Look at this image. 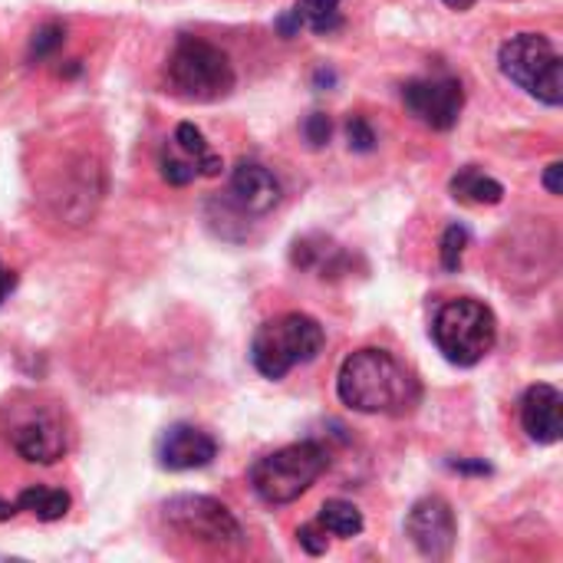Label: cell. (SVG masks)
Returning a JSON list of instances; mask_svg holds the SVG:
<instances>
[{
  "instance_id": "1",
  "label": "cell",
  "mask_w": 563,
  "mask_h": 563,
  "mask_svg": "<svg viewBox=\"0 0 563 563\" xmlns=\"http://www.w3.org/2000/svg\"><path fill=\"white\" fill-rule=\"evenodd\" d=\"M343 406L366 416H406L422 402V383L389 350H356L336 376Z\"/></svg>"
},
{
  "instance_id": "2",
  "label": "cell",
  "mask_w": 563,
  "mask_h": 563,
  "mask_svg": "<svg viewBox=\"0 0 563 563\" xmlns=\"http://www.w3.org/2000/svg\"><path fill=\"white\" fill-rule=\"evenodd\" d=\"M165 86L181 102H218L234 89V66L214 43L181 36L165 63Z\"/></svg>"
},
{
  "instance_id": "3",
  "label": "cell",
  "mask_w": 563,
  "mask_h": 563,
  "mask_svg": "<svg viewBox=\"0 0 563 563\" xmlns=\"http://www.w3.org/2000/svg\"><path fill=\"white\" fill-rule=\"evenodd\" d=\"M327 333L307 313H284L267 320L251 340V363L267 379H284L290 369L313 363L323 353Z\"/></svg>"
},
{
  "instance_id": "4",
  "label": "cell",
  "mask_w": 563,
  "mask_h": 563,
  "mask_svg": "<svg viewBox=\"0 0 563 563\" xmlns=\"http://www.w3.org/2000/svg\"><path fill=\"white\" fill-rule=\"evenodd\" d=\"M432 340L439 353L462 369L478 366L498 343V320L492 307L475 297H459L439 307L432 320Z\"/></svg>"
},
{
  "instance_id": "5",
  "label": "cell",
  "mask_w": 563,
  "mask_h": 563,
  "mask_svg": "<svg viewBox=\"0 0 563 563\" xmlns=\"http://www.w3.org/2000/svg\"><path fill=\"white\" fill-rule=\"evenodd\" d=\"M330 455L320 442H297L277 449L251 465V485L267 505H290L313 488V482L327 472Z\"/></svg>"
},
{
  "instance_id": "6",
  "label": "cell",
  "mask_w": 563,
  "mask_h": 563,
  "mask_svg": "<svg viewBox=\"0 0 563 563\" xmlns=\"http://www.w3.org/2000/svg\"><path fill=\"white\" fill-rule=\"evenodd\" d=\"M501 73L544 106L563 102V59L558 46L541 33H518L501 43Z\"/></svg>"
},
{
  "instance_id": "7",
  "label": "cell",
  "mask_w": 563,
  "mask_h": 563,
  "mask_svg": "<svg viewBox=\"0 0 563 563\" xmlns=\"http://www.w3.org/2000/svg\"><path fill=\"white\" fill-rule=\"evenodd\" d=\"M168 528H175L178 534L191 538V541H201V544H211V548H234L241 544V525L238 518L214 498H205V495H178V498H168L165 508H162Z\"/></svg>"
},
{
  "instance_id": "8",
  "label": "cell",
  "mask_w": 563,
  "mask_h": 563,
  "mask_svg": "<svg viewBox=\"0 0 563 563\" xmlns=\"http://www.w3.org/2000/svg\"><path fill=\"white\" fill-rule=\"evenodd\" d=\"M7 439L23 462L53 465L66 455V426L53 406H16Z\"/></svg>"
},
{
  "instance_id": "9",
  "label": "cell",
  "mask_w": 563,
  "mask_h": 563,
  "mask_svg": "<svg viewBox=\"0 0 563 563\" xmlns=\"http://www.w3.org/2000/svg\"><path fill=\"white\" fill-rule=\"evenodd\" d=\"M402 102L406 109L429 129L449 132L465 106V89L452 76H429V79H412L402 86Z\"/></svg>"
},
{
  "instance_id": "10",
  "label": "cell",
  "mask_w": 563,
  "mask_h": 563,
  "mask_svg": "<svg viewBox=\"0 0 563 563\" xmlns=\"http://www.w3.org/2000/svg\"><path fill=\"white\" fill-rule=\"evenodd\" d=\"M406 531L412 538V544L419 548L422 558L429 561H445L452 558V548H455V538H459V521H455V511L445 498H422L409 518H406Z\"/></svg>"
},
{
  "instance_id": "11",
  "label": "cell",
  "mask_w": 563,
  "mask_h": 563,
  "mask_svg": "<svg viewBox=\"0 0 563 563\" xmlns=\"http://www.w3.org/2000/svg\"><path fill=\"white\" fill-rule=\"evenodd\" d=\"M214 455H218V442L205 429L188 422L172 426L158 442V465L165 472H195L211 465Z\"/></svg>"
},
{
  "instance_id": "12",
  "label": "cell",
  "mask_w": 563,
  "mask_h": 563,
  "mask_svg": "<svg viewBox=\"0 0 563 563\" xmlns=\"http://www.w3.org/2000/svg\"><path fill=\"white\" fill-rule=\"evenodd\" d=\"M231 201L244 214L264 218L280 205V181L261 162H238L231 172Z\"/></svg>"
},
{
  "instance_id": "13",
  "label": "cell",
  "mask_w": 563,
  "mask_h": 563,
  "mask_svg": "<svg viewBox=\"0 0 563 563\" xmlns=\"http://www.w3.org/2000/svg\"><path fill=\"white\" fill-rule=\"evenodd\" d=\"M563 396L561 389H554L551 383H538L525 393L521 399V422L531 442L538 445H554L561 442L563 432Z\"/></svg>"
},
{
  "instance_id": "14",
  "label": "cell",
  "mask_w": 563,
  "mask_h": 563,
  "mask_svg": "<svg viewBox=\"0 0 563 563\" xmlns=\"http://www.w3.org/2000/svg\"><path fill=\"white\" fill-rule=\"evenodd\" d=\"M277 26L284 36H294L303 26L320 36H330L343 26V7H340V0H300L294 10H287L277 20Z\"/></svg>"
},
{
  "instance_id": "15",
  "label": "cell",
  "mask_w": 563,
  "mask_h": 563,
  "mask_svg": "<svg viewBox=\"0 0 563 563\" xmlns=\"http://www.w3.org/2000/svg\"><path fill=\"white\" fill-rule=\"evenodd\" d=\"M172 145L195 165V172H198V178L205 175V178H214V175H221V168H224V162H221V155H214L211 152V145H208V139H205V132L198 129V125H191V122H181L178 129H175V139H172Z\"/></svg>"
},
{
  "instance_id": "16",
  "label": "cell",
  "mask_w": 563,
  "mask_h": 563,
  "mask_svg": "<svg viewBox=\"0 0 563 563\" xmlns=\"http://www.w3.org/2000/svg\"><path fill=\"white\" fill-rule=\"evenodd\" d=\"M452 195L465 205H498L505 198V185L485 175L482 168L468 165L452 178Z\"/></svg>"
},
{
  "instance_id": "17",
  "label": "cell",
  "mask_w": 563,
  "mask_h": 563,
  "mask_svg": "<svg viewBox=\"0 0 563 563\" xmlns=\"http://www.w3.org/2000/svg\"><path fill=\"white\" fill-rule=\"evenodd\" d=\"M16 508H20V511H30V515L40 518V521H59V518L69 511V495L59 492V488L30 485V488L20 492Z\"/></svg>"
},
{
  "instance_id": "18",
  "label": "cell",
  "mask_w": 563,
  "mask_h": 563,
  "mask_svg": "<svg viewBox=\"0 0 563 563\" xmlns=\"http://www.w3.org/2000/svg\"><path fill=\"white\" fill-rule=\"evenodd\" d=\"M317 525H320L327 534H333V538H356V534L363 531V515H360L356 505H350V501H343V498H333V501H327V505L320 508Z\"/></svg>"
},
{
  "instance_id": "19",
  "label": "cell",
  "mask_w": 563,
  "mask_h": 563,
  "mask_svg": "<svg viewBox=\"0 0 563 563\" xmlns=\"http://www.w3.org/2000/svg\"><path fill=\"white\" fill-rule=\"evenodd\" d=\"M162 178L168 181V185H188V181H195L198 178V172H195V165L168 142L165 145V152H162Z\"/></svg>"
},
{
  "instance_id": "20",
  "label": "cell",
  "mask_w": 563,
  "mask_h": 563,
  "mask_svg": "<svg viewBox=\"0 0 563 563\" xmlns=\"http://www.w3.org/2000/svg\"><path fill=\"white\" fill-rule=\"evenodd\" d=\"M465 247H468V231L462 224H449L445 234H442V267L449 274H455L462 267Z\"/></svg>"
},
{
  "instance_id": "21",
  "label": "cell",
  "mask_w": 563,
  "mask_h": 563,
  "mask_svg": "<svg viewBox=\"0 0 563 563\" xmlns=\"http://www.w3.org/2000/svg\"><path fill=\"white\" fill-rule=\"evenodd\" d=\"M346 139H350L353 152H373L376 148V132H373V125L363 115H353L346 122Z\"/></svg>"
},
{
  "instance_id": "22",
  "label": "cell",
  "mask_w": 563,
  "mask_h": 563,
  "mask_svg": "<svg viewBox=\"0 0 563 563\" xmlns=\"http://www.w3.org/2000/svg\"><path fill=\"white\" fill-rule=\"evenodd\" d=\"M330 132H333V125H330V119H327L323 112H313V115L303 122V135H307V142H310L313 148H320V145L330 139Z\"/></svg>"
},
{
  "instance_id": "23",
  "label": "cell",
  "mask_w": 563,
  "mask_h": 563,
  "mask_svg": "<svg viewBox=\"0 0 563 563\" xmlns=\"http://www.w3.org/2000/svg\"><path fill=\"white\" fill-rule=\"evenodd\" d=\"M300 548L307 551V554H327V531L320 528V525H307V528H300Z\"/></svg>"
},
{
  "instance_id": "24",
  "label": "cell",
  "mask_w": 563,
  "mask_h": 563,
  "mask_svg": "<svg viewBox=\"0 0 563 563\" xmlns=\"http://www.w3.org/2000/svg\"><path fill=\"white\" fill-rule=\"evenodd\" d=\"M59 43H63V30H59L56 23H49V26H43V30L33 36V53L43 56V53H49V49L59 46Z\"/></svg>"
},
{
  "instance_id": "25",
  "label": "cell",
  "mask_w": 563,
  "mask_h": 563,
  "mask_svg": "<svg viewBox=\"0 0 563 563\" xmlns=\"http://www.w3.org/2000/svg\"><path fill=\"white\" fill-rule=\"evenodd\" d=\"M561 175H563V165H561V162H554V165H548V172H544V188H548L551 195H563Z\"/></svg>"
},
{
  "instance_id": "26",
  "label": "cell",
  "mask_w": 563,
  "mask_h": 563,
  "mask_svg": "<svg viewBox=\"0 0 563 563\" xmlns=\"http://www.w3.org/2000/svg\"><path fill=\"white\" fill-rule=\"evenodd\" d=\"M13 284H16V277H13V271H7L3 264H0V303L10 297V290H13Z\"/></svg>"
},
{
  "instance_id": "27",
  "label": "cell",
  "mask_w": 563,
  "mask_h": 563,
  "mask_svg": "<svg viewBox=\"0 0 563 563\" xmlns=\"http://www.w3.org/2000/svg\"><path fill=\"white\" fill-rule=\"evenodd\" d=\"M13 515H20L16 501H3V498H0V521H10Z\"/></svg>"
},
{
  "instance_id": "28",
  "label": "cell",
  "mask_w": 563,
  "mask_h": 563,
  "mask_svg": "<svg viewBox=\"0 0 563 563\" xmlns=\"http://www.w3.org/2000/svg\"><path fill=\"white\" fill-rule=\"evenodd\" d=\"M449 7H455V10H468L472 7V0H445Z\"/></svg>"
}]
</instances>
